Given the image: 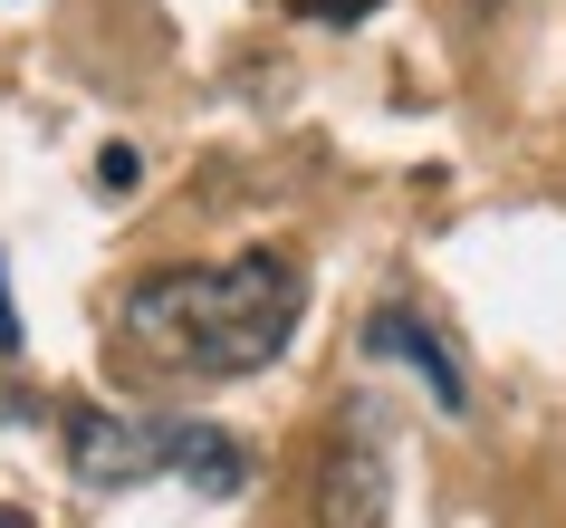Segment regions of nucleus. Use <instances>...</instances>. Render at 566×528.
Segmentation results:
<instances>
[{
  "label": "nucleus",
  "instance_id": "obj_3",
  "mask_svg": "<svg viewBox=\"0 0 566 528\" xmlns=\"http://www.w3.org/2000/svg\"><path fill=\"white\" fill-rule=\"evenodd\" d=\"M307 519H317V528H385V452H375V433H365V423H346V433L317 452Z\"/></svg>",
  "mask_w": 566,
  "mask_h": 528
},
{
  "label": "nucleus",
  "instance_id": "obj_2",
  "mask_svg": "<svg viewBox=\"0 0 566 528\" xmlns=\"http://www.w3.org/2000/svg\"><path fill=\"white\" fill-rule=\"evenodd\" d=\"M67 470L87 490H135L164 470V423L154 413H106V404H77L67 413Z\"/></svg>",
  "mask_w": 566,
  "mask_h": 528
},
{
  "label": "nucleus",
  "instance_id": "obj_6",
  "mask_svg": "<svg viewBox=\"0 0 566 528\" xmlns=\"http://www.w3.org/2000/svg\"><path fill=\"white\" fill-rule=\"evenodd\" d=\"M307 20H327V30H346V20H365V10H375V0H298Z\"/></svg>",
  "mask_w": 566,
  "mask_h": 528
},
{
  "label": "nucleus",
  "instance_id": "obj_8",
  "mask_svg": "<svg viewBox=\"0 0 566 528\" xmlns=\"http://www.w3.org/2000/svg\"><path fill=\"white\" fill-rule=\"evenodd\" d=\"M0 528H30V519H20V509H0Z\"/></svg>",
  "mask_w": 566,
  "mask_h": 528
},
{
  "label": "nucleus",
  "instance_id": "obj_7",
  "mask_svg": "<svg viewBox=\"0 0 566 528\" xmlns=\"http://www.w3.org/2000/svg\"><path fill=\"white\" fill-rule=\"evenodd\" d=\"M20 346V308H10V289H0V355Z\"/></svg>",
  "mask_w": 566,
  "mask_h": 528
},
{
  "label": "nucleus",
  "instance_id": "obj_5",
  "mask_svg": "<svg viewBox=\"0 0 566 528\" xmlns=\"http://www.w3.org/2000/svg\"><path fill=\"white\" fill-rule=\"evenodd\" d=\"M164 470H182L202 499L250 490V452H240L231 433H211V423H164Z\"/></svg>",
  "mask_w": 566,
  "mask_h": 528
},
{
  "label": "nucleus",
  "instance_id": "obj_4",
  "mask_svg": "<svg viewBox=\"0 0 566 528\" xmlns=\"http://www.w3.org/2000/svg\"><path fill=\"white\" fill-rule=\"evenodd\" d=\"M365 346H375V355H403V365H413V375L432 384V404H442V413H461V404H471V394H461V365L442 355V337H432V327H422L413 308H375V318H365Z\"/></svg>",
  "mask_w": 566,
  "mask_h": 528
},
{
  "label": "nucleus",
  "instance_id": "obj_1",
  "mask_svg": "<svg viewBox=\"0 0 566 528\" xmlns=\"http://www.w3.org/2000/svg\"><path fill=\"white\" fill-rule=\"evenodd\" d=\"M307 308V269L289 250H240V260H202V269H145L116 298L125 346L192 384H231L289 355Z\"/></svg>",
  "mask_w": 566,
  "mask_h": 528
}]
</instances>
